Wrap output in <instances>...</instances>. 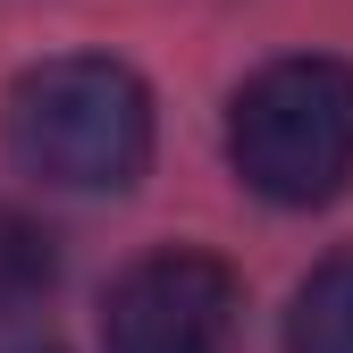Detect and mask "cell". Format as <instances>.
<instances>
[{
    "label": "cell",
    "mask_w": 353,
    "mask_h": 353,
    "mask_svg": "<svg viewBox=\"0 0 353 353\" xmlns=\"http://www.w3.org/2000/svg\"><path fill=\"white\" fill-rule=\"evenodd\" d=\"M236 270L210 252H152L110 286L101 345L110 353H228L236 345Z\"/></svg>",
    "instance_id": "obj_3"
},
{
    "label": "cell",
    "mask_w": 353,
    "mask_h": 353,
    "mask_svg": "<svg viewBox=\"0 0 353 353\" xmlns=\"http://www.w3.org/2000/svg\"><path fill=\"white\" fill-rule=\"evenodd\" d=\"M286 353H353V252L320 261L286 312Z\"/></svg>",
    "instance_id": "obj_4"
},
{
    "label": "cell",
    "mask_w": 353,
    "mask_h": 353,
    "mask_svg": "<svg viewBox=\"0 0 353 353\" xmlns=\"http://www.w3.org/2000/svg\"><path fill=\"white\" fill-rule=\"evenodd\" d=\"M17 353H42V345H17Z\"/></svg>",
    "instance_id": "obj_6"
},
{
    "label": "cell",
    "mask_w": 353,
    "mask_h": 353,
    "mask_svg": "<svg viewBox=\"0 0 353 353\" xmlns=\"http://www.w3.org/2000/svg\"><path fill=\"white\" fill-rule=\"evenodd\" d=\"M51 278H59V252H51V236H42L26 210H0V320L34 312V303L51 294Z\"/></svg>",
    "instance_id": "obj_5"
},
{
    "label": "cell",
    "mask_w": 353,
    "mask_h": 353,
    "mask_svg": "<svg viewBox=\"0 0 353 353\" xmlns=\"http://www.w3.org/2000/svg\"><path fill=\"white\" fill-rule=\"evenodd\" d=\"M228 160L252 194H270L286 210L336 202L353 185V68L270 59L228 110Z\"/></svg>",
    "instance_id": "obj_2"
},
{
    "label": "cell",
    "mask_w": 353,
    "mask_h": 353,
    "mask_svg": "<svg viewBox=\"0 0 353 353\" xmlns=\"http://www.w3.org/2000/svg\"><path fill=\"white\" fill-rule=\"evenodd\" d=\"M9 160L68 194H126L152 160V93L118 59H42L9 84Z\"/></svg>",
    "instance_id": "obj_1"
}]
</instances>
